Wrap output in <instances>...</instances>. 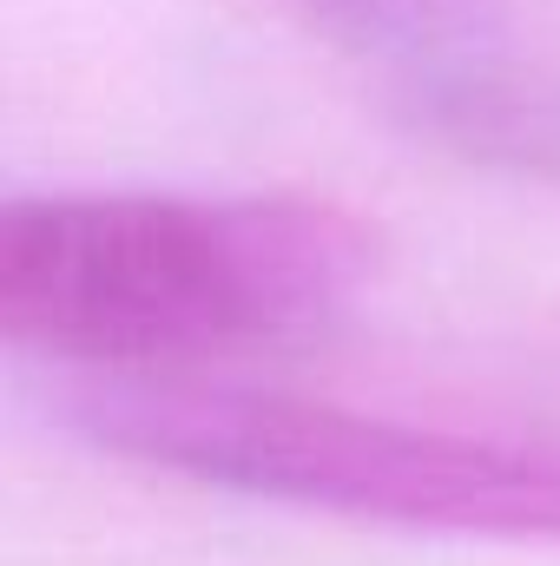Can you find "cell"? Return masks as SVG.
Masks as SVG:
<instances>
[{
	"label": "cell",
	"mask_w": 560,
	"mask_h": 566,
	"mask_svg": "<svg viewBox=\"0 0 560 566\" xmlns=\"http://www.w3.org/2000/svg\"><path fill=\"white\" fill-rule=\"evenodd\" d=\"M376 271L310 191H46L0 211V336L66 369L158 376L323 329Z\"/></svg>",
	"instance_id": "obj_1"
},
{
	"label": "cell",
	"mask_w": 560,
	"mask_h": 566,
	"mask_svg": "<svg viewBox=\"0 0 560 566\" xmlns=\"http://www.w3.org/2000/svg\"><path fill=\"white\" fill-rule=\"evenodd\" d=\"M93 448L158 474L428 534L560 541V441L468 434L271 389L100 376L80 402Z\"/></svg>",
	"instance_id": "obj_2"
}]
</instances>
